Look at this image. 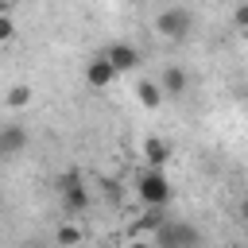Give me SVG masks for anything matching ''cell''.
Returning <instances> with one entry per match:
<instances>
[{"label":"cell","mask_w":248,"mask_h":248,"mask_svg":"<svg viewBox=\"0 0 248 248\" xmlns=\"http://www.w3.org/2000/svg\"><path fill=\"white\" fill-rule=\"evenodd\" d=\"M85 81H89L93 89H108V85L116 81V70H112V62H108L105 54H93V58L85 62Z\"/></svg>","instance_id":"52a82bcc"},{"label":"cell","mask_w":248,"mask_h":248,"mask_svg":"<svg viewBox=\"0 0 248 248\" xmlns=\"http://www.w3.org/2000/svg\"><path fill=\"white\" fill-rule=\"evenodd\" d=\"M159 85H163V93H167V97H186L190 78H186V70H182V66H167V70H163V78H159Z\"/></svg>","instance_id":"9c48e42d"},{"label":"cell","mask_w":248,"mask_h":248,"mask_svg":"<svg viewBox=\"0 0 248 248\" xmlns=\"http://www.w3.org/2000/svg\"><path fill=\"white\" fill-rule=\"evenodd\" d=\"M163 85L155 81V78H143V81H136V101L143 105V108H159L163 105Z\"/></svg>","instance_id":"30bf717a"},{"label":"cell","mask_w":248,"mask_h":248,"mask_svg":"<svg viewBox=\"0 0 248 248\" xmlns=\"http://www.w3.org/2000/svg\"><path fill=\"white\" fill-rule=\"evenodd\" d=\"M105 58L112 62V70H116V74H132V70H140V66H143V54H140L132 43H112V46L105 50Z\"/></svg>","instance_id":"8992f818"},{"label":"cell","mask_w":248,"mask_h":248,"mask_svg":"<svg viewBox=\"0 0 248 248\" xmlns=\"http://www.w3.org/2000/svg\"><path fill=\"white\" fill-rule=\"evenodd\" d=\"M12 39H16V19L0 16V43H12Z\"/></svg>","instance_id":"9a60e30c"},{"label":"cell","mask_w":248,"mask_h":248,"mask_svg":"<svg viewBox=\"0 0 248 248\" xmlns=\"http://www.w3.org/2000/svg\"><path fill=\"white\" fill-rule=\"evenodd\" d=\"M140 151H143V163H147V167H167V163H170V143H167L163 136H147Z\"/></svg>","instance_id":"ba28073f"},{"label":"cell","mask_w":248,"mask_h":248,"mask_svg":"<svg viewBox=\"0 0 248 248\" xmlns=\"http://www.w3.org/2000/svg\"><path fill=\"white\" fill-rule=\"evenodd\" d=\"M232 27H236L240 35H248V0H240V4L232 8Z\"/></svg>","instance_id":"5bb4252c"},{"label":"cell","mask_w":248,"mask_h":248,"mask_svg":"<svg viewBox=\"0 0 248 248\" xmlns=\"http://www.w3.org/2000/svg\"><path fill=\"white\" fill-rule=\"evenodd\" d=\"M155 31L167 43H186L194 35V12H186V8H163L155 16Z\"/></svg>","instance_id":"277c9868"},{"label":"cell","mask_w":248,"mask_h":248,"mask_svg":"<svg viewBox=\"0 0 248 248\" xmlns=\"http://www.w3.org/2000/svg\"><path fill=\"white\" fill-rule=\"evenodd\" d=\"M81 236H85V232H81L78 221H62V225L54 229V248H78Z\"/></svg>","instance_id":"8fae6325"},{"label":"cell","mask_w":248,"mask_h":248,"mask_svg":"<svg viewBox=\"0 0 248 248\" xmlns=\"http://www.w3.org/2000/svg\"><path fill=\"white\" fill-rule=\"evenodd\" d=\"M124 4H140V0H124Z\"/></svg>","instance_id":"44dd1931"},{"label":"cell","mask_w":248,"mask_h":248,"mask_svg":"<svg viewBox=\"0 0 248 248\" xmlns=\"http://www.w3.org/2000/svg\"><path fill=\"white\" fill-rule=\"evenodd\" d=\"M167 221V205H143V217L136 221V232H155Z\"/></svg>","instance_id":"7c38bea8"},{"label":"cell","mask_w":248,"mask_h":248,"mask_svg":"<svg viewBox=\"0 0 248 248\" xmlns=\"http://www.w3.org/2000/svg\"><path fill=\"white\" fill-rule=\"evenodd\" d=\"M128 248H155V240H132Z\"/></svg>","instance_id":"2e32d148"},{"label":"cell","mask_w":248,"mask_h":248,"mask_svg":"<svg viewBox=\"0 0 248 248\" xmlns=\"http://www.w3.org/2000/svg\"><path fill=\"white\" fill-rule=\"evenodd\" d=\"M54 190H58V202H62L66 217H81L89 209V202H93V194H89V186H85V178L78 170H62L54 178Z\"/></svg>","instance_id":"6da1fadb"},{"label":"cell","mask_w":248,"mask_h":248,"mask_svg":"<svg viewBox=\"0 0 248 248\" xmlns=\"http://www.w3.org/2000/svg\"><path fill=\"white\" fill-rule=\"evenodd\" d=\"M4 105H8V108H16V112H19V108H27V105H31V85H23V81H19V85H12V89L4 93Z\"/></svg>","instance_id":"4fadbf2b"},{"label":"cell","mask_w":248,"mask_h":248,"mask_svg":"<svg viewBox=\"0 0 248 248\" xmlns=\"http://www.w3.org/2000/svg\"><path fill=\"white\" fill-rule=\"evenodd\" d=\"M136 194L143 205H167L170 202V178L163 174V167H143L136 174Z\"/></svg>","instance_id":"3957f363"},{"label":"cell","mask_w":248,"mask_h":248,"mask_svg":"<svg viewBox=\"0 0 248 248\" xmlns=\"http://www.w3.org/2000/svg\"><path fill=\"white\" fill-rule=\"evenodd\" d=\"M229 248H248V244H229Z\"/></svg>","instance_id":"ffe728a7"},{"label":"cell","mask_w":248,"mask_h":248,"mask_svg":"<svg viewBox=\"0 0 248 248\" xmlns=\"http://www.w3.org/2000/svg\"><path fill=\"white\" fill-rule=\"evenodd\" d=\"M198 244H202L198 225H190L182 217H167L155 229V248H198Z\"/></svg>","instance_id":"7a4b0ae2"},{"label":"cell","mask_w":248,"mask_h":248,"mask_svg":"<svg viewBox=\"0 0 248 248\" xmlns=\"http://www.w3.org/2000/svg\"><path fill=\"white\" fill-rule=\"evenodd\" d=\"M23 248H46V244H43V240H27Z\"/></svg>","instance_id":"ac0fdd59"},{"label":"cell","mask_w":248,"mask_h":248,"mask_svg":"<svg viewBox=\"0 0 248 248\" xmlns=\"http://www.w3.org/2000/svg\"><path fill=\"white\" fill-rule=\"evenodd\" d=\"M0 16H12V0H0Z\"/></svg>","instance_id":"e0dca14e"},{"label":"cell","mask_w":248,"mask_h":248,"mask_svg":"<svg viewBox=\"0 0 248 248\" xmlns=\"http://www.w3.org/2000/svg\"><path fill=\"white\" fill-rule=\"evenodd\" d=\"M27 128L23 124H0V159H19L27 151Z\"/></svg>","instance_id":"5b68a950"},{"label":"cell","mask_w":248,"mask_h":248,"mask_svg":"<svg viewBox=\"0 0 248 248\" xmlns=\"http://www.w3.org/2000/svg\"><path fill=\"white\" fill-rule=\"evenodd\" d=\"M240 217H244V225H248V198H244V205H240Z\"/></svg>","instance_id":"d6986e66"}]
</instances>
